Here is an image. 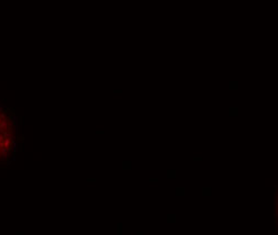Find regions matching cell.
I'll use <instances>...</instances> for the list:
<instances>
[{
  "mask_svg": "<svg viewBox=\"0 0 278 235\" xmlns=\"http://www.w3.org/2000/svg\"><path fill=\"white\" fill-rule=\"evenodd\" d=\"M166 177L168 180H175L177 177V170L176 169H168L166 171Z\"/></svg>",
  "mask_w": 278,
  "mask_h": 235,
  "instance_id": "1",
  "label": "cell"
},
{
  "mask_svg": "<svg viewBox=\"0 0 278 235\" xmlns=\"http://www.w3.org/2000/svg\"><path fill=\"white\" fill-rule=\"evenodd\" d=\"M228 115L230 118H237L239 115V108L238 107H230L228 109Z\"/></svg>",
  "mask_w": 278,
  "mask_h": 235,
  "instance_id": "2",
  "label": "cell"
},
{
  "mask_svg": "<svg viewBox=\"0 0 278 235\" xmlns=\"http://www.w3.org/2000/svg\"><path fill=\"white\" fill-rule=\"evenodd\" d=\"M166 222L168 224H175L177 222V214L176 213H168L166 215Z\"/></svg>",
  "mask_w": 278,
  "mask_h": 235,
  "instance_id": "3",
  "label": "cell"
},
{
  "mask_svg": "<svg viewBox=\"0 0 278 235\" xmlns=\"http://www.w3.org/2000/svg\"><path fill=\"white\" fill-rule=\"evenodd\" d=\"M202 195L204 197H210L213 195V188L211 186H204L202 189Z\"/></svg>",
  "mask_w": 278,
  "mask_h": 235,
  "instance_id": "4",
  "label": "cell"
},
{
  "mask_svg": "<svg viewBox=\"0 0 278 235\" xmlns=\"http://www.w3.org/2000/svg\"><path fill=\"white\" fill-rule=\"evenodd\" d=\"M175 195L177 197H184L186 195V188L185 186H177L175 189Z\"/></svg>",
  "mask_w": 278,
  "mask_h": 235,
  "instance_id": "5",
  "label": "cell"
},
{
  "mask_svg": "<svg viewBox=\"0 0 278 235\" xmlns=\"http://www.w3.org/2000/svg\"><path fill=\"white\" fill-rule=\"evenodd\" d=\"M132 168V162L130 160H126L122 162V170H126V171H129Z\"/></svg>",
  "mask_w": 278,
  "mask_h": 235,
  "instance_id": "6",
  "label": "cell"
},
{
  "mask_svg": "<svg viewBox=\"0 0 278 235\" xmlns=\"http://www.w3.org/2000/svg\"><path fill=\"white\" fill-rule=\"evenodd\" d=\"M238 88H239L238 81H230L229 82V90L230 91H236V90H238Z\"/></svg>",
  "mask_w": 278,
  "mask_h": 235,
  "instance_id": "7",
  "label": "cell"
},
{
  "mask_svg": "<svg viewBox=\"0 0 278 235\" xmlns=\"http://www.w3.org/2000/svg\"><path fill=\"white\" fill-rule=\"evenodd\" d=\"M148 181H149V183H158V182H159V179H158V177H150Z\"/></svg>",
  "mask_w": 278,
  "mask_h": 235,
  "instance_id": "8",
  "label": "cell"
},
{
  "mask_svg": "<svg viewBox=\"0 0 278 235\" xmlns=\"http://www.w3.org/2000/svg\"><path fill=\"white\" fill-rule=\"evenodd\" d=\"M202 160H204L202 156H195L194 159H193V161H194V162H202Z\"/></svg>",
  "mask_w": 278,
  "mask_h": 235,
  "instance_id": "9",
  "label": "cell"
},
{
  "mask_svg": "<svg viewBox=\"0 0 278 235\" xmlns=\"http://www.w3.org/2000/svg\"><path fill=\"white\" fill-rule=\"evenodd\" d=\"M119 235L122 234V224L121 223H118V232H117Z\"/></svg>",
  "mask_w": 278,
  "mask_h": 235,
  "instance_id": "10",
  "label": "cell"
},
{
  "mask_svg": "<svg viewBox=\"0 0 278 235\" xmlns=\"http://www.w3.org/2000/svg\"><path fill=\"white\" fill-rule=\"evenodd\" d=\"M137 235H143V232H141V231H138L137 233H136Z\"/></svg>",
  "mask_w": 278,
  "mask_h": 235,
  "instance_id": "11",
  "label": "cell"
},
{
  "mask_svg": "<svg viewBox=\"0 0 278 235\" xmlns=\"http://www.w3.org/2000/svg\"><path fill=\"white\" fill-rule=\"evenodd\" d=\"M96 133H97V134H104V131H97Z\"/></svg>",
  "mask_w": 278,
  "mask_h": 235,
  "instance_id": "12",
  "label": "cell"
},
{
  "mask_svg": "<svg viewBox=\"0 0 278 235\" xmlns=\"http://www.w3.org/2000/svg\"><path fill=\"white\" fill-rule=\"evenodd\" d=\"M115 93H122V91H121V90H116V91H115Z\"/></svg>",
  "mask_w": 278,
  "mask_h": 235,
  "instance_id": "13",
  "label": "cell"
},
{
  "mask_svg": "<svg viewBox=\"0 0 278 235\" xmlns=\"http://www.w3.org/2000/svg\"><path fill=\"white\" fill-rule=\"evenodd\" d=\"M95 179H88V182H95Z\"/></svg>",
  "mask_w": 278,
  "mask_h": 235,
  "instance_id": "14",
  "label": "cell"
}]
</instances>
